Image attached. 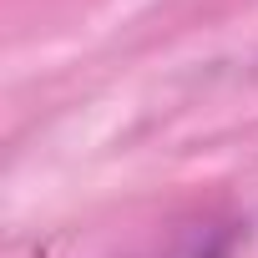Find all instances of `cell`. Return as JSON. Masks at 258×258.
Instances as JSON below:
<instances>
[{
    "instance_id": "obj_1",
    "label": "cell",
    "mask_w": 258,
    "mask_h": 258,
    "mask_svg": "<svg viewBox=\"0 0 258 258\" xmlns=\"http://www.w3.org/2000/svg\"><path fill=\"white\" fill-rule=\"evenodd\" d=\"M233 248H238V223H192L167 248L142 258H233Z\"/></svg>"
}]
</instances>
